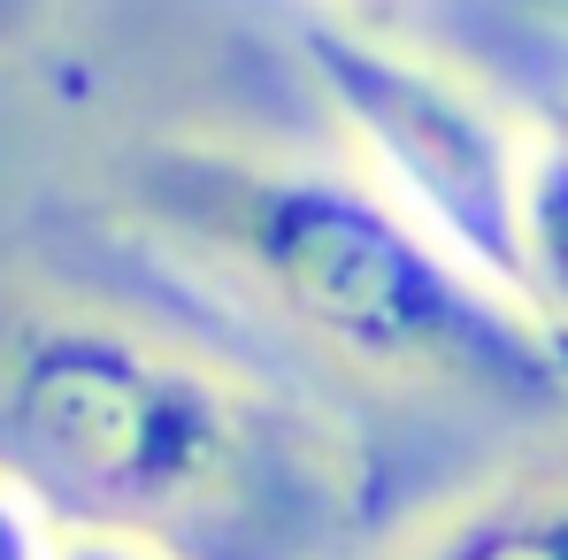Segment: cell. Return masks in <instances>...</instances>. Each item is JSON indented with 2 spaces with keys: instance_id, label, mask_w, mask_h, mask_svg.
Returning <instances> with one entry per match:
<instances>
[{
  "instance_id": "6da1fadb",
  "label": "cell",
  "mask_w": 568,
  "mask_h": 560,
  "mask_svg": "<svg viewBox=\"0 0 568 560\" xmlns=\"http://www.w3.org/2000/svg\"><path fill=\"white\" fill-rule=\"evenodd\" d=\"M123 185L185 269L231 284L307 354L446 407L568 415V346L415 231L362 170L162 139Z\"/></svg>"
},
{
  "instance_id": "7a4b0ae2",
  "label": "cell",
  "mask_w": 568,
  "mask_h": 560,
  "mask_svg": "<svg viewBox=\"0 0 568 560\" xmlns=\"http://www.w3.org/2000/svg\"><path fill=\"white\" fill-rule=\"evenodd\" d=\"M0 468L62 530H139L185 560L200 530H239L254 507L277 530L346 507L338 461L292 407L85 299L0 315Z\"/></svg>"
},
{
  "instance_id": "3957f363",
  "label": "cell",
  "mask_w": 568,
  "mask_h": 560,
  "mask_svg": "<svg viewBox=\"0 0 568 560\" xmlns=\"http://www.w3.org/2000/svg\"><path fill=\"white\" fill-rule=\"evenodd\" d=\"M300 62L354 139L362 177L462 269L515 299V200L538 123H523L462 62L384 31H354L338 16H315L300 31Z\"/></svg>"
},
{
  "instance_id": "277c9868",
  "label": "cell",
  "mask_w": 568,
  "mask_h": 560,
  "mask_svg": "<svg viewBox=\"0 0 568 560\" xmlns=\"http://www.w3.org/2000/svg\"><path fill=\"white\" fill-rule=\"evenodd\" d=\"M438 39H454L469 78H484L507 100V85L523 93L568 100V0H430Z\"/></svg>"
},
{
  "instance_id": "5b68a950",
  "label": "cell",
  "mask_w": 568,
  "mask_h": 560,
  "mask_svg": "<svg viewBox=\"0 0 568 560\" xmlns=\"http://www.w3.org/2000/svg\"><path fill=\"white\" fill-rule=\"evenodd\" d=\"M392 560H568V468L507 476L462 507H446Z\"/></svg>"
},
{
  "instance_id": "8992f818",
  "label": "cell",
  "mask_w": 568,
  "mask_h": 560,
  "mask_svg": "<svg viewBox=\"0 0 568 560\" xmlns=\"http://www.w3.org/2000/svg\"><path fill=\"white\" fill-rule=\"evenodd\" d=\"M515 307L568 346V123L530 131L515 200Z\"/></svg>"
},
{
  "instance_id": "52a82bcc",
  "label": "cell",
  "mask_w": 568,
  "mask_h": 560,
  "mask_svg": "<svg viewBox=\"0 0 568 560\" xmlns=\"http://www.w3.org/2000/svg\"><path fill=\"white\" fill-rule=\"evenodd\" d=\"M62 515L16 468H0V560H62Z\"/></svg>"
},
{
  "instance_id": "ba28073f",
  "label": "cell",
  "mask_w": 568,
  "mask_h": 560,
  "mask_svg": "<svg viewBox=\"0 0 568 560\" xmlns=\"http://www.w3.org/2000/svg\"><path fill=\"white\" fill-rule=\"evenodd\" d=\"M62 560H185V553L162 538H139V530H70Z\"/></svg>"
},
{
  "instance_id": "9c48e42d",
  "label": "cell",
  "mask_w": 568,
  "mask_h": 560,
  "mask_svg": "<svg viewBox=\"0 0 568 560\" xmlns=\"http://www.w3.org/2000/svg\"><path fill=\"white\" fill-rule=\"evenodd\" d=\"M39 16H47V0H0V47H16Z\"/></svg>"
}]
</instances>
